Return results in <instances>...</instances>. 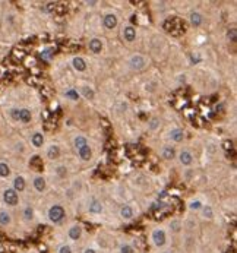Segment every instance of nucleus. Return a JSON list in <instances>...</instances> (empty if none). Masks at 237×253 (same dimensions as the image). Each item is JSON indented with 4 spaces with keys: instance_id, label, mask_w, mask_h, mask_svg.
<instances>
[{
    "instance_id": "22",
    "label": "nucleus",
    "mask_w": 237,
    "mask_h": 253,
    "mask_svg": "<svg viewBox=\"0 0 237 253\" xmlns=\"http://www.w3.org/2000/svg\"><path fill=\"white\" fill-rule=\"evenodd\" d=\"M12 224V215L7 211H0V225L2 227H9Z\"/></svg>"
},
{
    "instance_id": "11",
    "label": "nucleus",
    "mask_w": 237,
    "mask_h": 253,
    "mask_svg": "<svg viewBox=\"0 0 237 253\" xmlns=\"http://www.w3.org/2000/svg\"><path fill=\"white\" fill-rule=\"evenodd\" d=\"M32 118V114L28 108H19L18 110V118L16 122H21V123H29Z\"/></svg>"
},
{
    "instance_id": "13",
    "label": "nucleus",
    "mask_w": 237,
    "mask_h": 253,
    "mask_svg": "<svg viewBox=\"0 0 237 253\" xmlns=\"http://www.w3.org/2000/svg\"><path fill=\"white\" fill-rule=\"evenodd\" d=\"M119 214H120V217L123 219L129 221V219H132L133 217H135V209H133L130 205H123L120 208V211H119Z\"/></svg>"
},
{
    "instance_id": "8",
    "label": "nucleus",
    "mask_w": 237,
    "mask_h": 253,
    "mask_svg": "<svg viewBox=\"0 0 237 253\" xmlns=\"http://www.w3.org/2000/svg\"><path fill=\"white\" fill-rule=\"evenodd\" d=\"M72 66H73V69L78 70V72H85L87 68H88V64H87V62H85V59L81 57V56H75L73 59H72Z\"/></svg>"
},
{
    "instance_id": "6",
    "label": "nucleus",
    "mask_w": 237,
    "mask_h": 253,
    "mask_svg": "<svg viewBox=\"0 0 237 253\" xmlns=\"http://www.w3.org/2000/svg\"><path fill=\"white\" fill-rule=\"evenodd\" d=\"M121 35H123L125 41L132 43L136 38V29L133 28L132 25H126V27H123V29H121Z\"/></svg>"
},
{
    "instance_id": "2",
    "label": "nucleus",
    "mask_w": 237,
    "mask_h": 253,
    "mask_svg": "<svg viewBox=\"0 0 237 253\" xmlns=\"http://www.w3.org/2000/svg\"><path fill=\"white\" fill-rule=\"evenodd\" d=\"M151 242L155 247H163L167 243V233L164 228H154L151 233Z\"/></svg>"
},
{
    "instance_id": "37",
    "label": "nucleus",
    "mask_w": 237,
    "mask_h": 253,
    "mask_svg": "<svg viewBox=\"0 0 237 253\" xmlns=\"http://www.w3.org/2000/svg\"><path fill=\"white\" fill-rule=\"evenodd\" d=\"M82 253H97V250L94 247H85L82 250Z\"/></svg>"
},
{
    "instance_id": "1",
    "label": "nucleus",
    "mask_w": 237,
    "mask_h": 253,
    "mask_svg": "<svg viewBox=\"0 0 237 253\" xmlns=\"http://www.w3.org/2000/svg\"><path fill=\"white\" fill-rule=\"evenodd\" d=\"M47 217H49L50 222L53 224H60L61 221L66 217V211L61 205H53L49 208V212H47Z\"/></svg>"
},
{
    "instance_id": "40",
    "label": "nucleus",
    "mask_w": 237,
    "mask_h": 253,
    "mask_svg": "<svg viewBox=\"0 0 237 253\" xmlns=\"http://www.w3.org/2000/svg\"><path fill=\"white\" fill-rule=\"evenodd\" d=\"M87 5H89V6H94V5H97V2H87Z\"/></svg>"
},
{
    "instance_id": "9",
    "label": "nucleus",
    "mask_w": 237,
    "mask_h": 253,
    "mask_svg": "<svg viewBox=\"0 0 237 253\" xmlns=\"http://www.w3.org/2000/svg\"><path fill=\"white\" fill-rule=\"evenodd\" d=\"M82 236V227L79 224H73L70 225V228L67 230V237L70 240H79Z\"/></svg>"
},
{
    "instance_id": "25",
    "label": "nucleus",
    "mask_w": 237,
    "mask_h": 253,
    "mask_svg": "<svg viewBox=\"0 0 237 253\" xmlns=\"http://www.w3.org/2000/svg\"><path fill=\"white\" fill-rule=\"evenodd\" d=\"M65 97H66L67 100H70V101H78V100L81 98L79 92H78V89H75V88H70V89H67L66 92H65Z\"/></svg>"
},
{
    "instance_id": "12",
    "label": "nucleus",
    "mask_w": 237,
    "mask_h": 253,
    "mask_svg": "<svg viewBox=\"0 0 237 253\" xmlns=\"http://www.w3.org/2000/svg\"><path fill=\"white\" fill-rule=\"evenodd\" d=\"M88 47L94 54H99L103 51V41L99 38H91L88 43Z\"/></svg>"
},
{
    "instance_id": "20",
    "label": "nucleus",
    "mask_w": 237,
    "mask_h": 253,
    "mask_svg": "<svg viewBox=\"0 0 237 253\" xmlns=\"http://www.w3.org/2000/svg\"><path fill=\"white\" fill-rule=\"evenodd\" d=\"M161 157L164 158V160H173V158H176V151H174V148H173V146H163V149H161Z\"/></svg>"
},
{
    "instance_id": "34",
    "label": "nucleus",
    "mask_w": 237,
    "mask_h": 253,
    "mask_svg": "<svg viewBox=\"0 0 237 253\" xmlns=\"http://www.w3.org/2000/svg\"><path fill=\"white\" fill-rule=\"evenodd\" d=\"M57 253H73V252H72V247L69 244H61L60 247L57 249Z\"/></svg>"
},
{
    "instance_id": "10",
    "label": "nucleus",
    "mask_w": 237,
    "mask_h": 253,
    "mask_svg": "<svg viewBox=\"0 0 237 253\" xmlns=\"http://www.w3.org/2000/svg\"><path fill=\"white\" fill-rule=\"evenodd\" d=\"M117 16L114 15V13H107L104 16V19H103V25H104L107 29H113V28H116L117 27Z\"/></svg>"
},
{
    "instance_id": "23",
    "label": "nucleus",
    "mask_w": 237,
    "mask_h": 253,
    "mask_svg": "<svg viewBox=\"0 0 237 253\" xmlns=\"http://www.w3.org/2000/svg\"><path fill=\"white\" fill-rule=\"evenodd\" d=\"M168 227H170V231L171 233H174V234H177V233H180L183 228V225H182V221L179 218H174V219H171L170 221V224H168Z\"/></svg>"
},
{
    "instance_id": "14",
    "label": "nucleus",
    "mask_w": 237,
    "mask_h": 253,
    "mask_svg": "<svg viewBox=\"0 0 237 253\" xmlns=\"http://www.w3.org/2000/svg\"><path fill=\"white\" fill-rule=\"evenodd\" d=\"M76 151H78L79 158H81L82 161H89V160L92 158V149H91V146H89V145L82 146V148L76 149Z\"/></svg>"
},
{
    "instance_id": "26",
    "label": "nucleus",
    "mask_w": 237,
    "mask_h": 253,
    "mask_svg": "<svg viewBox=\"0 0 237 253\" xmlns=\"http://www.w3.org/2000/svg\"><path fill=\"white\" fill-rule=\"evenodd\" d=\"M73 145H75V148H76V149H79V148H82V146L88 145V139H87L85 136L78 135L76 138L73 139Z\"/></svg>"
},
{
    "instance_id": "32",
    "label": "nucleus",
    "mask_w": 237,
    "mask_h": 253,
    "mask_svg": "<svg viewBox=\"0 0 237 253\" xmlns=\"http://www.w3.org/2000/svg\"><path fill=\"white\" fill-rule=\"evenodd\" d=\"M201 208H202V202L199 199H195V201L189 202V209L190 211H201Z\"/></svg>"
},
{
    "instance_id": "35",
    "label": "nucleus",
    "mask_w": 237,
    "mask_h": 253,
    "mask_svg": "<svg viewBox=\"0 0 237 253\" xmlns=\"http://www.w3.org/2000/svg\"><path fill=\"white\" fill-rule=\"evenodd\" d=\"M236 28H231V29H228V32H227V37H228V39L230 41H236Z\"/></svg>"
},
{
    "instance_id": "33",
    "label": "nucleus",
    "mask_w": 237,
    "mask_h": 253,
    "mask_svg": "<svg viewBox=\"0 0 237 253\" xmlns=\"http://www.w3.org/2000/svg\"><path fill=\"white\" fill-rule=\"evenodd\" d=\"M160 127V120L157 117H154V118H151L149 120V124H148V129L149 130H157Z\"/></svg>"
},
{
    "instance_id": "3",
    "label": "nucleus",
    "mask_w": 237,
    "mask_h": 253,
    "mask_svg": "<svg viewBox=\"0 0 237 253\" xmlns=\"http://www.w3.org/2000/svg\"><path fill=\"white\" fill-rule=\"evenodd\" d=\"M127 64H129V68L132 69V70L141 72V70H143V69L146 68L148 62H146V59H145L142 54H133V56L129 59Z\"/></svg>"
},
{
    "instance_id": "18",
    "label": "nucleus",
    "mask_w": 237,
    "mask_h": 253,
    "mask_svg": "<svg viewBox=\"0 0 237 253\" xmlns=\"http://www.w3.org/2000/svg\"><path fill=\"white\" fill-rule=\"evenodd\" d=\"M60 157V146L59 145H50L47 148V158L50 160H57Z\"/></svg>"
},
{
    "instance_id": "29",
    "label": "nucleus",
    "mask_w": 237,
    "mask_h": 253,
    "mask_svg": "<svg viewBox=\"0 0 237 253\" xmlns=\"http://www.w3.org/2000/svg\"><path fill=\"white\" fill-rule=\"evenodd\" d=\"M201 211H202V217H204V218L211 219L214 217V211H212V208H211L209 205H202Z\"/></svg>"
},
{
    "instance_id": "39",
    "label": "nucleus",
    "mask_w": 237,
    "mask_h": 253,
    "mask_svg": "<svg viewBox=\"0 0 237 253\" xmlns=\"http://www.w3.org/2000/svg\"><path fill=\"white\" fill-rule=\"evenodd\" d=\"M161 253H174V250H171V249H167V250H164V252H161Z\"/></svg>"
},
{
    "instance_id": "4",
    "label": "nucleus",
    "mask_w": 237,
    "mask_h": 253,
    "mask_svg": "<svg viewBox=\"0 0 237 253\" xmlns=\"http://www.w3.org/2000/svg\"><path fill=\"white\" fill-rule=\"evenodd\" d=\"M3 201H5V203L6 205H9V206H16L18 202H19L18 192H15L12 187L5 189V190H3Z\"/></svg>"
},
{
    "instance_id": "16",
    "label": "nucleus",
    "mask_w": 237,
    "mask_h": 253,
    "mask_svg": "<svg viewBox=\"0 0 237 253\" xmlns=\"http://www.w3.org/2000/svg\"><path fill=\"white\" fill-rule=\"evenodd\" d=\"M32 185H34V189H35L37 192H44L47 183H45V179L43 177V176H35V177H34Z\"/></svg>"
},
{
    "instance_id": "27",
    "label": "nucleus",
    "mask_w": 237,
    "mask_h": 253,
    "mask_svg": "<svg viewBox=\"0 0 237 253\" xmlns=\"http://www.w3.org/2000/svg\"><path fill=\"white\" fill-rule=\"evenodd\" d=\"M29 165H31L32 168H35L37 171H40V170L43 168V161H41V158H40L38 155H34V157L31 158V161H29Z\"/></svg>"
},
{
    "instance_id": "38",
    "label": "nucleus",
    "mask_w": 237,
    "mask_h": 253,
    "mask_svg": "<svg viewBox=\"0 0 237 253\" xmlns=\"http://www.w3.org/2000/svg\"><path fill=\"white\" fill-rule=\"evenodd\" d=\"M53 9H56V5H53V3H50V5H47V7H45V10L47 12H51Z\"/></svg>"
},
{
    "instance_id": "15",
    "label": "nucleus",
    "mask_w": 237,
    "mask_h": 253,
    "mask_svg": "<svg viewBox=\"0 0 237 253\" xmlns=\"http://www.w3.org/2000/svg\"><path fill=\"white\" fill-rule=\"evenodd\" d=\"M12 189L15 192H23L25 190V187H27V181H25V179H23L22 176H16L15 179H13V181H12Z\"/></svg>"
},
{
    "instance_id": "21",
    "label": "nucleus",
    "mask_w": 237,
    "mask_h": 253,
    "mask_svg": "<svg viewBox=\"0 0 237 253\" xmlns=\"http://www.w3.org/2000/svg\"><path fill=\"white\" fill-rule=\"evenodd\" d=\"M31 143L35 148H41V146L44 145V135L40 133V132H35L32 135V138H31Z\"/></svg>"
},
{
    "instance_id": "31",
    "label": "nucleus",
    "mask_w": 237,
    "mask_h": 253,
    "mask_svg": "<svg viewBox=\"0 0 237 253\" xmlns=\"http://www.w3.org/2000/svg\"><path fill=\"white\" fill-rule=\"evenodd\" d=\"M119 253H136V250H135V247H133L132 244H129V243H123V244H120Z\"/></svg>"
},
{
    "instance_id": "24",
    "label": "nucleus",
    "mask_w": 237,
    "mask_h": 253,
    "mask_svg": "<svg viewBox=\"0 0 237 253\" xmlns=\"http://www.w3.org/2000/svg\"><path fill=\"white\" fill-rule=\"evenodd\" d=\"M79 95L85 97L87 100H94L95 92H94V89L89 88V86H82V88H81V92H79Z\"/></svg>"
},
{
    "instance_id": "36",
    "label": "nucleus",
    "mask_w": 237,
    "mask_h": 253,
    "mask_svg": "<svg viewBox=\"0 0 237 253\" xmlns=\"http://www.w3.org/2000/svg\"><path fill=\"white\" fill-rule=\"evenodd\" d=\"M56 173L60 176V177H63V176L67 174V168H66V167H63V165H60V167H57V168H56Z\"/></svg>"
},
{
    "instance_id": "5",
    "label": "nucleus",
    "mask_w": 237,
    "mask_h": 253,
    "mask_svg": "<svg viewBox=\"0 0 237 253\" xmlns=\"http://www.w3.org/2000/svg\"><path fill=\"white\" fill-rule=\"evenodd\" d=\"M179 163L182 165H184V167L190 165L193 163V154L189 149H182L180 154H179Z\"/></svg>"
},
{
    "instance_id": "28",
    "label": "nucleus",
    "mask_w": 237,
    "mask_h": 253,
    "mask_svg": "<svg viewBox=\"0 0 237 253\" xmlns=\"http://www.w3.org/2000/svg\"><path fill=\"white\" fill-rule=\"evenodd\" d=\"M22 217H23V219L25 221H32L34 219V209L29 206V205H27L25 208H23V211H22Z\"/></svg>"
},
{
    "instance_id": "19",
    "label": "nucleus",
    "mask_w": 237,
    "mask_h": 253,
    "mask_svg": "<svg viewBox=\"0 0 237 253\" xmlns=\"http://www.w3.org/2000/svg\"><path fill=\"white\" fill-rule=\"evenodd\" d=\"M168 136H170V139L171 141H174V142H182L183 139H184V133H183V130L182 129H171L170 130V133H168Z\"/></svg>"
},
{
    "instance_id": "30",
    "label": "nucleus",
    "mask_w": 237,
    "mask_h": 253,
    "mask_svg": "<svg viewBox=\"0 0 237 253\" xmlns=\"http://www.w3.org/2000/svg\"><path fill=\"white\" fill-rule=\"evenodd\" d=\"M11 174V167L7 163H0V177H7Z\"/></svg>"
},
{
    "instance_id": "7",
    "label": "nucleus",
    "mask_w": 237,
    "mask_h": 253,
    "mask_svg": "<svg viewBox=\"0 0 237 253\" xmlns=\"http://www.w3.org/2000/svg\"><path fill=\"white\" fill-rule=\"evenodd\" d=\"M103 211H104V205H103L101 201H98V199H92V201L89 202V205H88V212L89 214L98 215V214H101Z\"/></svg>"
},
{
    "instance_id": "17",
    "label": "nucleus",
    "mask_w": 237,
    "mask_h": 253,
    "mask_svg": "<svg viewBox=\"0 0 237 253\" xmlns=\"http://www.w3.org/2000/svg\"><path fill=\"white\" fill-rule=\"evenodd\" d=\"M189 19H190V23H192L195 28H199V27L204 23V16H202L199 12H192Z\"/></svg>"
}]
</instances>
